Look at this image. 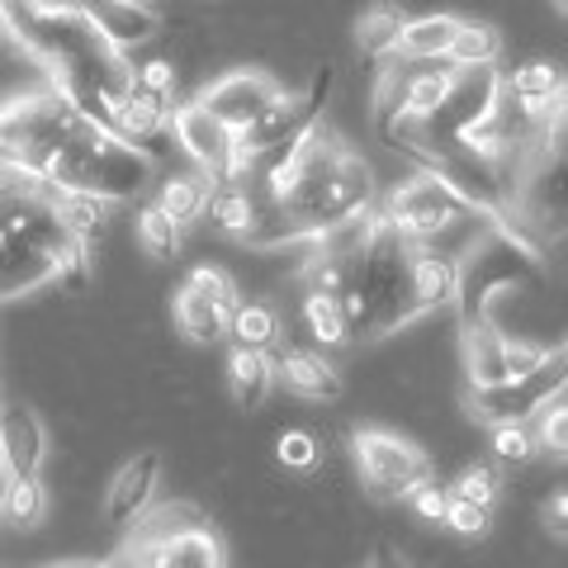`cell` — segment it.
I'll list each match as a JSON object with an SVG mask.
<instances>
[{"mask_svg": "<svg viewBox=\"0 0 568 568\" xmlns=\"http://www.w3.org/2000/svg\"><path fill=\"white\" fill-rule=\"evenodd\" d=\"M156 162L133 142H123L119 133H110L104 123L85 119L77 133H71L58 152L48 156V166L39 181L52 185L58 194H77V200H95L104 209H119L148 194Z\"/></svg>", "mask_w": 568, "mask_h": 568, "instance_id": "cell-1", "label": "cell"}, {"mask_svg": "<svg viewBox=\"0 0 568 568\" xmlns=\"http://www.w3.org/2000/svg\"><path fill=\"white\" fill-rule=\"evenodd\" d=\"M123 530V568H227L223 536L190 503H148Z\"/></svg>", "mask_w": 568, "mask_h": 568, "instance_id": "cell-2", "label": "cell"}, {"mask_svg": "<svg viewBox=\"0 0 568 568\" xmlns=\"http://www.w3.org/2000/svg\"><path fill=\"white\" fill-rule=\"evenodd\" d=\"M81 123H85V114L58 85L0 100V162L20 166L29 175H43L48 156L58 152Z\"/></svg>", "mask_w": 568, "mask_h": 568, "instance_id": "cell-3", "label": "cell"}, {"mask_svg": "<svg viewBox=\"0 0 568 568\" xmlns=\"http://www.w3.org/2000/svg\"><path fill=\"white\" fill-rule=\"evenodd\" d=\"M351 455L361 469V488L369 503H403L407 488H417L422 478H432V459L422 446H413L398 432L384 426H361L351 436Z\"/></svg>", "mask_w": 568, "mask_h": 568, "instance_id": "cell-4", "label": "cell"}, {"mask_svg": "<svg viewBox=\"0 0 568 568\" xmlns=\"http://www.w3.org/2000/svg\"><path fill=\"white\" fill-rule=\"evenodd\" d=\"M384 223L403 233L407 242H436L446 237L455 223L469 219V209L455 200V194L436 181L432 171H413L407 181L384 200Z\"/></svg>", "mask_w": 568, "mask_h": 568, "instance_id": "cell-5", "label": "cell"}, {"mask_svg": "<svg viewBox=\"0 0 568 568\" xmlns=\"http://www.w3.org/2000/svg\"><path fill=\"white\" fill-rule=\"evenodd\" d=\"M327 91H332V67L313 71L308 91H298V95L280 91L252 123H246V129H237L233 138H237V152L246 156V166L265 152H280L284 142H294L308 123H317V114H323V104H327Z\"/></svg>", "mask_w": 568, "mask_h": 568, "instance_id": "cell-6", "label": "cell"}, {"mask_svg": "<svg viewBox=\"0 0 568 568\" xmlns=\"http://www.w3.org/2000/svg\"><path fill=\"white\" fill-rule=\"evenodd\" d=\"M166 129L181 142V152L190 156L200 171H209L213 181H242L246 175V156L237 152L233 129H223L200 100H175Z\"/></svg>", "mask_w": 568, "mask_h": 568, "instance_id": "cell-7", "label": "cell"}, {"mask_svg": "<svg viewBox=\"0 0 568 568\" xmlns=\"http://www.w3.org/2000/svg\"><path fill=\"white\" fill-rule=\"evenodd\" d=\"M555 388H564V361L559 365H549L540 369V375H530V379H507V384H493V388H469V417L474 422H530L536 417V407L555 394Z\"/></svg>", "mask_w": 568, "mask_h": 568, "instance_id": "cell-8", "label": "cell"}, {"mask_svg": "<svg viewBox=\"0 0 568 568\" xmlns=\"http://www.w3.org/2000/svg\"><path fill=\"white\" fill-rule=\"evenodd\" d=\"M280 91H284V85H280L275 77H265V71H227V77H219L213 85H204V91L194 95V100H200L204 110L223 123V129L237 133V129H246V123H252Z\"/></svg>", "mask_w": 568, "mask_h": 568, "instance_id": "cell-9", "label": "cell"}, {"mask_svg": "<svg viewBox=\"0 0 568 568\" xmlns=\"http://www.w3.org/2000/svg\"><path fill=\"white\" fill-rule=\"evenodd\" d=\"M48 459V426L29 403L0 398V465L6 474H39Z\"/></svg>", "mask_w": 568, "mask_h": 568, "instance_id": "cell-10", "label": "cell"}, {"mask_svg": "<svg viewBox=\"0 0 568 568\" xmlns=\"http://www.w3.org/2000/svg\"><path fill=\"white\" fill-rule=\"evenodd\" d=\"M85 10V20L95 24V33L119 52L148 48L156 33H162V20H156L152 6H138V0H77Z\"/></svg>", "mask_w": 568, "mask_h": 568, "instance_id": "cell-11", "label": "cell"}, {"mask_svg": "<svg viewBox=\"0 0 568 568\" xmlns=\"http://www.w3.org/2000/svg\"><path fill=\"white\" fill-rule=\"evenodd\" d=\"M503 85H507V95L540 123V129H555V123H564V71L549 58L521 62L511 77H503Z\"/></svg>", "mask_w": 568, "mask_h": 568, "instance_id": "cell-12", "label": "cell"}, {"mask_svg": "<svg viewBox=\"0 0 568 568\" xmlns=\"http://www.w3.org/2000/svg\"><path fill=\"white\" fill-rule=\"evenodd\" d=\"M156 484H162V455L156 450H138L133 459H123L119 474L110 478V493H104V521L129 526L156 497Z\"/></svg>", "mask_w": 568, "mask_h": 568, "instance_id": "cell-13", "label": "cell"}, {"mask_svg": "<svg viewBox=\"0 0 568 568\" xmlns=\"http://www.w3.org/2000/svg\"><path fill=\"white\" fill-rule=\"evenodd\" d=\"M407 290H413V304L422 313L450 308L459 298V261L450 252H436L432 242H413V256H407Z\"/></svg>", "mask_w": 568, "mask_h": 568, "instance_id": "cell-14", "label": "cell"}, {"mask_svg": "<svg viewBox=\"0 0 568 568\" xmlns=\"http://www.w3.org/2000/svg\"><path fill=\"white\" fill-rule=\"evenodd\" d=\"M459 361H465L469 388L507 384V332L488 317H465L459 323Z\"/></svg>", "mask_w": 568, "mask_h": 568, "instance_id": "cell-15", "label": "cell"}, {"mask_svg": "<svg viewBox=\"0 0 568 568\" xmlns=\"http://www.w3.org/2000/svg\"><path fill=\"white\" fill-rule=\"evenodd\" d=\"M171 104L175 100L148 95V91H138V85H133V91L110 110V133H119L123 142H133V148H142L156 162V148H162V138H166Z\"/></svg>", "mask_w": 568, "mask_h": 568, "instance_id": "cell-16", "label": "cell"}, {"mask_svg": "<svg viewBox=\"0 0 568 568\" xmlns=\"http://www.w3.org/2000/svg\"><path fill=\"white\" fill-rule=\"evenodd\" d=\"M275 375L284 379V388L308 403H332L342 398V375H336V365L327 361L323 351H308V346H284L275 355Z\"/></svg>", "mask_w": 568, "mask_h": 568, "instance_id": "cell-17", "label": "cell"}, {"mask_svg": "<svg viewBox=\"0 0 568 568\" xmlns=\"http://www.w3.org/2000/svg\"><path fill=\"white\" fill-rule=\"evenodd\" d=\"M204 213L213 219L219 233L246 242V237L256 233L261 213H265V194L256 190L252 175H242V181H219V185H213V194H209V209Z\"/></svg>", "mask_w": 568, "mask_h": 568, "instance_id": "cell-18", "label": "cell"}, {"mask_svg": "<svg viewBox=\"0 0 568 568\" xmlns=\"http://www.w3.org/2000/svg\"><path fill=\"white\" fill-rule=\"evenodd\" d=\"M171 313H175V327H181L185 342H194V346H219V342H227V313L219 304H209V298L194 290L190 280L175 290Z\"/></svg>", "mask_w": 568, "mask_h": 568, "instance_id": "cell-19", "label": "cell"}, {"mask_svg": "<svg viewBox=\"0 0 568 568\" xmlns=\"http://www.w3.org/2000/svg\"><path fill=\"white\" fill-rule=\"evenodd\" d=\"M455 14H407L398 29L394 58L403 62H446V48L455 39Z\"/></svg>", "mask_w": 568, "mask_h": 568, "instance_id": "cell-20", "label": "cell"}, {"mask_svg": "<svg viewBox=\"0 0 568 568\" xmlns=\"http://www.w3.org/2000/svg\"><path fill=\"white\" fill-rule=\"evenodd\" d=\"M213 175L209 171H185V175H166L162 181V190H156V209L166 213V219L175 223V227H190V223H200L204 219V209H209V194H213Z\"/></svg>", "mask_w": 568, "mask_h": 568, "instance_id": "cell-21", "label": "cell"}, {"mask_svg": "<svg viewBox=\"0 0 568 568\" xmlns=\"http://www.w3.org/2000/svg\"><path fill=\"white\" fill-rule=\"evenodd\" d=\"M275 384V361L271 351H252V346H233L227 351V394L242 407H261L265 394Z\"/></svg>", "mask_w": 568, "mask_h": 568, "instance_id": "cell-22", "label": "cell"}, {"mask_svg": "<svg viewBox=\"0 0 568 568\" xmlns=\"http://www.w3.org/2000/svg\"><path fill=\"white\" fill-rule=\"evenodd\" d=\"M503 58V29L488 24V20H459L455 24V39L446 48V62L450 67H493Z\"/></svg>", "mask_w": 568, "mask_h": 568, "instance_id": "cell-23", "label": "cell"}, {"mask_svg": "<svg viewBox=\"0 0 568 568\" xmlns=\"http://www.w3.org/2000/svg\"><path fill=\"white\" fill-rule=\"evenodd\" d=\"M407 14L394 6V0H379V6H369L361 20H355V48L365 52V58H394V48H398V29H403Z\"/></svg>", "mask_w": 568, "mask_h": 568, "instance_id": "cell-24", "label": "cell"}, {"mask_svg": "<svg viewBox=\"0 0 568 568\" xmlns=\"http://www.w3.org/2000/svg\"><path fill=\"white\" fill-rule=\"evenodd\" d=\"M43 511H48V488H43V478L39 474H10L6 478V488H0V517H6L10 526H39L43 521Z\"/></svg>", "mask_w": 568, "mask_h": 568, "instance_id": "cell-25", "label": "cell"}, {"mask_svg": "<svg viewBox=\"0 0 568 568\" xmlns=\"http://www.w3.org/2000/svg\"><path fill=\"white\" fill-rule=\"evenodd\" d=\"M304 323H308V332H313L317 346H346V342H351L342 298H336L332 290H308V294H304Z\"/></svg>", "mask_w": 568, "mask_h": 568, "instance_id": "cell-26", "label": "cell"}, {"mask_svg": "<svg viewBox=\"0 0 568 568\" xmlns=\"http://www.w3.org/2000/svg\"><path fill=\"white\" fill-rule=\"evenodd\" d=\"M227 342L233 346H252V351H271L280 346V317L265 304H237L227 317Z\"/></svg>", "mask_w": 568, "mask_h": 568, "instance_id": "cell-27", "label": "cell"}, {"mask_svg": "<svg viewBox=\"0 0 568 568\" xmlns=\"http://www.w3.org/2000/svg\"><path fill=\"white\" fill-rule=\"evenodd\" d=\"M530 422H536V426H530L536 450L564 459L568 455V398H564V388H555V394L536 407V417H530Z\"/></svg>", "mask_w": 568, "mask_h": 568, "instance_id": "cell-28", "label": "cell"}, {"mask_svg": "<svg viewBox=\"0 0 568 568\" xmlns=\"http://www.w3.org/2000/svg\"><path fill=\"white\" fill-rule=\"evenodd\" d=\"M181 233H185V227H175L156 204L138 209V242L148 246L156 261H175V256H181Z\"/></svg>", "mask_w": 568, "mask_h": 568, "instance_id": "cell-29", "label": "cell"}, {"mask_svg": "<svg viewBox=\"0 0 568 568\" xmlns=\"http://www.w3.org/2000/svg\"><path fill=\"white\" fill-rule=\"evenodd\" d=\"M497 493H503V478H497V469L488 465V459L465 465L455 474V484H450V497H465V503H478V507H493Z\"/></svg>", "mask_w": 568, "mask_h": 568, "instance_id": "cell-30", "label": "cell"}, {"mask_svg": "<svg viewBox=\"0 0 568 568\" xmlns=\"http://www.w3.org/2000/svg\"><path fill=\"white\" fill-rule=\"evenodd\" d=\"M275 455H280L284 469L313 474L317 465H323V440H317V432H304V426H298V432H284V436H280Z\"/></svg>", "mask_w": 568, "mask_h": 568, "instance_id": "cell-31", "label": "cell"}, {"mask_svg": "<svg viewBox=\"0 0 568 568\" xmlns=\"http://www.w3.org/2000/svg\"><path fill=\"white\" fill-rule=\"evenodd\" d=\"M185 280H190L194 290H200V294L209 298V304H219L227 317H233V308L242 304V294H237V280L227 275V271H219V265H194V271H190Z\"/></svg>", "mask_w": 568, "mask_h": 568, "instance_id": "cell-32", "label": "cell"}, {"mask_svg": "<svg viewBox=\"0 0 568 568\" xmlns=\"http://www.w3.org/2000/svg\"><path fill=\"white\" fill-rule=\"evenodd\" d=\"M493 455L503 465H526L536 455V436H530V422H497L493 426Z\"/></svg>", "mask_w": 568, "mask_h": 568, "instance_id": "cell-33", "label": "cell"}, {"mask_svg": "<svg viewBox=\"0 0 568 568\" xmlns=\"http://www.w3.org/2000/svg\"><path fill=\"white\" fill-rule=\"evenodd\" d=\"M133 85L148 95H162L175 100V85H181V71H175L171 58H138L133 62Z\"/></svg>", "mask_w": 568, "mask_h": 568, "instance_id": "cell-34", "label": "cell"}, {"mask_svg": "<svg viewBox=\"0 0 568 568\" xmlns=\"http://www.w3.org/2000/svg\"><path fill=\"white\" fill-rule=\"evenodd\" d=\"M446 521L455 536H465V540H474V536H484V530L493 526V507H478V503H465V497H450L446 503Z\"/></svg>", "mask_w": 568, "mask_h": 568, "instance_id": "cell-35", "label": "cell"}, {"mask_svg": "<svg viewBox=\"0 0 568 568\" xmlns=\"http://www.w3.org/2000/svg\"><path fill=\"white\" fill-rule=\"evenodd\" d=\"M403 503L413 507L422 521H440V517H446V503H450V488H440L436 478H422L417 488H407Z\"/></svg>", "mask_w": 568, "mask_h": 568, "instance_id": "cell-36", "label": "cell"}, {"mask_svg": "<svg viewBox=\"0 0 568 568\" xmlns=\"http://www.w3.org/2000/svg\"><path fill=\"white\" fill-rule=\"evenodd\" d=\"M540 521H545V530H549L555 540H568V493H564V488H555V493L545 497Z\"/></svg>", "mask_w": 568, "mask_h": 568, "instance_id": "cell-37", "label": "cell"}, {"mask_svg": "<svg viewBox=\"0 0 568 568\" xmlns=\"http://www.w3.org/2000/svg\"><path fill=\"white\" fill-rule=\"evenodd\" d=\"M365 568H413V564H407V559L398 555V549H394V545H379V549H369V559H365Z\"/></svg>", "mask_w": 568, "mask_h": 568, "instance_id": "cell-38", "label": "cell"}, {"mask_svg": "<svg viewBox=\"0 0 568 568\" xmlns=\"http://www.w3.org/2000/svg\"><path fill=\"white\" fill-rule=\"evenodd\" d=\"M10 6H20V0H0V10H10Z\"/></svg>", "mask_w": 568, "mask_h": 568, "instance_id": "cell-39", "label": "cell"}, {"mask_svg": "<svg viewBox=\"0 0 568 568\" xmlns=\"http://www.w3.org/2000/svg\"><path fill=\"white\" fill-rule=\"evenodd\" d=\"M555 10H559V14H564V10H568V0H555Z\"/></svg>", "mask_w": 568, "mask_h": 568, "instance_id": "cell-40", "label": "cell"}, {"mask_svg": "<svg viewBox=\"0 0 568 568\" xmlns=\"http://www.w3.org/2000/svg\"><path fill=\"white\" fill-rule=\"evenodd\" d=\"M138 6H148V0H138Z\"/></svg>", "mask_w": 568, "mask_h": 568, "instance_id": "cell-41", "label": "cell"}]
</instances>
